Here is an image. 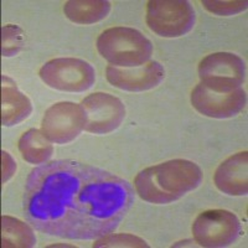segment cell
Returning <instances> with one entry per match:
<instances>
[{
	"instance_id": "8992f818",
	"label": "cell",
	"mask_w": 248,
	"mask_h": 248,
	"mask_svg": "<svg viewBox=\"0 0 248 248\" xmlns=\"http://www.w3.org/2000/svg\"><path fill=\"white\" fill-rule=\"evenodd\" d=\"M201 85L215 92L229 93L246 81V63L231 52H216L203 57L199 65Z\"/></svg>"
},
{
	"instance_id": "ac0fdd59",
	"label": "cell",
	"mask_w": 248,
	"mask_h": 248,
	"mask_svg": "<svg viewBox=\"0 0 248 248\" xmlns=\"http://www.w3.org/2000/svg\"><path fill=\"white\" fill-rule=\"evenodd\" d=\"M93 247H149L147 242L129 233H109L93 243Z\"/></svg>"
},
{
	"instance_id": "5bb4252c",
	"label": "cell",
	"mask_w": 248,
	"mask_h": 248,
	"mask_svg": "<svg viewBox=\"0 0 248 248\" xmlns=\"http://www.w3.org/2000/svg\"><path fill=\"white\" fill-rule=\"evenodd\" d=\"M110 12V3L106 0H70L63 6V13L72 23L88 24L98 23Z\"/></svg>"
},
{
	"instance_id": "ba28073f",
	"label": "cell",
	"mask_w": 248,
	"mask_h": 248,
	"mask_svg": "<svg viewBox=\"0 0 248 248\" xmlns=\"http://www.w3.org/2000/svg\"><path fill=\"white\" fill-rule=\"evenodd\" d=\"M87 117L81 107L72 102H60L44 114L41 130L51 143L67 144L85 130Z\"/></svg>"
},
{
	"instance_id": "ffe728a7",
	"label": "cell",
	"mask_w": 248,
	"mask_h": 248,
	"mask_svg": "<svg viewBox=\"0 0 248 248\" xmlns=\"http://www.w3.org/2000/svg\"><path fill=\"white\" fill-rule=\"evenodd\" d=\"M1 155H3V183L5 184L13 178V175L16 171V163L9 153L3 150Z\"/></svg>"
},
{
	"instance_id": "7a4b0ae2",
	"label": "cell",
	"mask_w": 248,
	"mask_h": 248,
	"mask_svg": "<svg viewBox=\"0 0 248 248\" xmlns=\"http://www.w3.org/2000/svg\"><path fill=\"white\" fill-rule=\"evenodd\" d=\"M201 183L202 171L198 164L174 159L139 171L134 179V187L144 201L165 205L184 198Z\"/></svg>"
},
{
	"instance_id": "52a82bcc",
	"label": "cell",
	"mask_w": 248,
	"mask_h": 248,
	"mask_svg": "<svg viewBox=\"0 0 248 248\" xmlns=\"http://www.w3.org/2000/svg\"><path fill=\"white\" fill-rule=\"evenodd\" d=\"M242 233L238 217L227 210H209L199 215L192 234L201 247L220 248L232 245Z\"/></svg>"
},
{
	"instance_id": "4fadbf2b",
	"label": "cell",
	"mask_w": 248,
	"mask_h": 248,
	"mask_svg": "<svg viewBox=\"0 0 248 248\" xmlns=\"http://www.w3.org/2000/svg\"><path fill=\"white\" fill-rule=\"evenodd\" d=\"M3 81V94H1V123L4 127H13L20 122L25 121L32 112V105L30 99L20 92L15 82L12 78L4 75L1 77Z\"/></svg>"
},
{
	"instance_id": "8fae6325",
	"label": "cell",
	"mask_w": 248,
	"mask_h": 248,
	"mask_svg": "<svg viewBox=\"0 0 248 248\" xmlns=\"http://www.w3.org/2000/svg\"><path fill=\"white\" fill-rule=\"evenodd\" d=\"M108 82L119 90L143 92L155 88L165 77V70L156 61H150L138 67H117L109 65L106 70Z\"/></svg>"
},
{
	"instance_id": "7c38bea8",
	"label": "cell",
	"mask_w": 248,
	"mask_h": 248,
	"mask_svg": "<svg viewBox=\"0 0 248 248\" xmlns=\"http://www.w3.org/2000/svg\"><path fill=\"white\" fill-rule=\"evenodd\" d=\"M248 153L241 152L226 159L215 172V185L231 196H245L248 192Z\"/></svg>"
},
{
	"instance_id": "6da1fadb",
	"label": "cell",
	"mask_w": 248,
	"mask_h": 248,
	"mask_svg": "<svg viewBox=\"0 0 248 248\" xmlns=\"http://www.w3.org/2000/svg\"><path fill=\"white\" fill-rule=\"evenodd\" d=\"M134 202L127 180L75 160H54L31 170L24 214L35 230L66 240H98L112 233Z\"/></svg>"
},
{
	"instance_id": "3957f363",
	"label": "cell",
	"mask_w": 248,
	"mask_h": 248,
	"mask_svg": "<svg viewBox=\"0 0 248 248\" xmlns=\"http://www.w3.org/2000/svg\"><path fill=\"white\" fill-rule=\"evenodd\" d=\"M99 55L117 67H138L149 61L153 45L140 31L117 26L105 30L97 39Z\"/></svg>"
},
{
	"instance_id": "d6986e66",
	"label": "cell",
	"mask_w": 248,
	"mask_h": 248,
	"mask_svg": "<svg viewBox=\"0 0 248 248\" xmlns=\"http://www.w3.org/2000/svg\"><path fill=\"white\" fill-rule=\"evenodd\" d=\"M202 5L206 10H209L210 13L220 16H230V15H236L240 13L245 12L247 9L248 3L246 0H230V1H209V0H203Z\"/></svg>"
},
{
	"instance_id": "277c9868",
	"label": "cell",
	"mask_w": 248,
	"mask_h": 248,
	"mask_svg": "<svg viewBox=\"0 0 248 248\" xmlns=\"http://www.w3.org/2000/svg\"><path fill=\"white\" fill-rule=\"evenodd\" d=\"M196 15L185 0H150L147 5V25L161 37H180L194 28Z\"/></svg>"
},
{
	"instance_id": "9c48e42d",
	"label": "cell",
	"mask_w": 248,
	"mask_h": 248,
	"mask_svg": "<svg viewBox=\"0 0 248 248\" xmlns=\"http://www.w3.org/2000/svg\"><path fill=\"white\" fill-rule=\"evenodd\" d=\"M81 107L87 117L85 130L93 134H107L113 132L125 118L123 102L109 93H92L82 99Z\"/></svg>"
},
{
	"instance_id": "2e32d148",
	"label": "cell",
	"mask_w": 248,
	"mask_h": 248,
	"mask_svg": "<svg viewBox=\"0 0 248 248\" xmlns=\"http://www.w3.org/2000/svg\"><path fill=\"white\" fill-rule=\"evenodd\" d=\"M3 247L31 248L36 245V237L28 223L10 216L1 217Z\"/></svg>"
},
{
	"instance_id": "5b68a950",
	"label": "cell",
	"mask_w": 248,
	"mask_h": 248,
	"mask_svg": "<svg viewBox=\"0 0 248 248\" xmlns=\"http://www.w3.org/2000/svg\"><path fill=\"white\" fill-rule=\"evenodd\" d=\"M45 85L62 92H85L96 81V71L87 61L72 57L50 60L40 68Z\"/></svg>"
},
{
	"instance_id": "30bf717a",
	"label": "cell",
	"mask_w": 248,
	"mask_h": 248,
	"mask_svg": "<svg viewBox=\"0 0 248 248\" xmlns=\"http://www.w3.org/2000/svg\"><path fill=\"white\" fill-rule=\"evenodd\" d=\"M246 102L247 94L243 88L221 93L209 90L200 83L191 93V103L195 109L210 118H232L245 108Z\"/></svg>"
},
{
	"instance_id": "e0dca14e",
	"label": "cell",
	"mask_w": 248,
	"mask_h": 248,
	"mask_svg": "<svg viewBox=\"0 0 248 248\" xmlns=\"http://www.w3.org/2000/svg\"><path fill=\"white\" fill-rule=\"evenodd\" d=\"M25 37L24 31L17 25H4L3 26V56H15L23 50Z\"/></svg>"
},
{
	"instance_id": "9a60e30c",
	"label": "cell",
	"mask_w": 248,
	"mask_h": 248,
	"mask_svg": "<svg viewBox=\"0 0 248 248\" xmlns=\"http://www.w3.org/2000/svg\"><path fill=\"white\" fill-rule=\"evenodd\" d=\"M19 150L24 160L30 164H45L52 156L54 147L43 130L30 129L19 139Z\"/></svg>"
}]
</instances>
